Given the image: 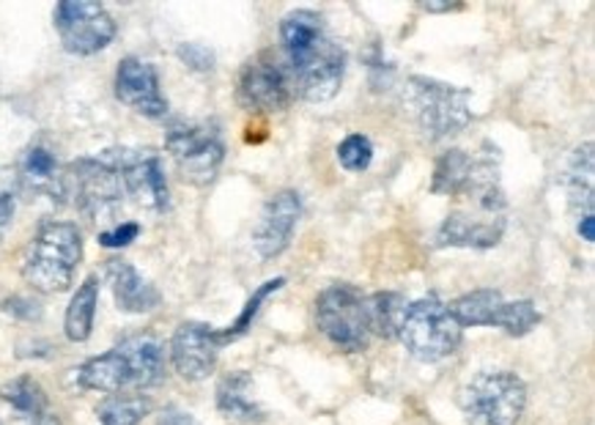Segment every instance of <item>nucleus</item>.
<instances>
[{
    "label": "nucleus",
    "instance_id": "1",
    "mask_svg": "<svg viewBox=\"0 0 595 425\" xmlns=\"http://www.w3.org/2000/svg\"><path fill=\"white\" fill-rule=\"evenodd\" d=\"M280 42L294 94L314 105L338 96L346 77V53L330 36L321 14L310 9L288 11L280 22Z\"/></svg>",
    "mask_w": 595,
    "mask_h": 425
},
{
    "label": "nucleus",
    "instance_id": "2",
    "mask_svg": "<svg viewBox=\"0 0 595 425\" xmlns=\"http://www.w3.org/2000/svg\"><path fill=\"white\" fill-rule=\"evenodd\" d=\"M456 212L447 214L436 234L439 247H467V251H491L500 245L508 225V201L500 181H489L467 195L456 198Z\"/></svg>",
    "mask_w": 595,
    "mask_h": 425
},
{
    "label": "nucleus",
    "instance_id": "3",
    "mask_svg": "<svg viewBox=\"0 0 595 425\" xmlns=\"http://www.w3.org/2000/svg\"><path fill=\"white\" fill-rule=\"evenodd\" d=\"M83 261V236L75 223L47 220L39 225L36 236L22 258V275L36 291L61 294L72 286Z\"/></svg>",
    "mask_w": 595,
    "mask_h": 425
},
{
    "label": "nucleus",
    "instance_id": "4",
    "mask_svg": "<svg viewBox=\"0 0 595 425\" xmlns=\"http://www.w3.org/2000/svg\"><path fill=\"white\" fill-rule=\"evenodd\" d=\"M404 107L428 140L453 138L472 121L469 91L431 77H410L404 88Z\"/></svg>",
    "mask_w": 595,
    "mask_h": 425
},
{
    "label": "nucleus",
    "instance_id": "5",
    "mask_svg": "<svg viewBox=\"0 0 595 425\" xmlns=\"http://www.w3.org/2000/svg\"><path fill=\"white\" fill-rule=\"evenodd\" d=\"M461 325L453 319L450 308L436 294L406 305L399 327L401 343L421 362H442L453 357L461 346Z\"/></svg>",
    "mask_w": 595,
    "mask_h": 425
},
{
    "label": "nucleus",
    "instance_id": "6",
    "mask_svg": "<svg viewBox=\"0 0 595 425\" xmlns=\"http://www.w3.org/2000/svg\"><path fill=\"white\" fill-rule=\"evenodd\" d=\"M166 149L181 179L198 187L212 184L225 160L223 135L212 121H173L166 135Z\"/></svg>",
    "mask_w": 595,
    "mask_h": 425
},
{
    "label": "nucleus",
    "instance_id": "7",
    "mask_svg": "<svg viewBox=\"0 0 595 425\" xmlns=\"http://www.w3.org/2000/svg\"><path fill=\"white\" fill-rule=\"evenodd\" d=\"M316 325L332 346L357 354L365 349L368 338H371L368 297L360 288L346 286V283L325 288L316 299Z\"/></svg>",
    "mask_w": 595,
    "mask_h": 425
},
{
    "label": "nucleus",
    "instance_id": "8",
    "mask_svg": "<svg viewBox=\"0 0 595 425\" xmlns=\"http://www.w3.org/2000/svg\"><path fill=\"white\" fill-rule=\"evenodd\" d=\"M458 401L475 425H516L524 415L527 387L516 373L489 371L475 376Z\"/></svg>",
    "mask_w": 595,
    "mask_h": 425
},
{
    "label": "nucleus",
    "instance_id": "9",
    "mask_svg": "<svg viewBox=\"0 0 595 425\" xmlns=\"http://www.w3.org/2000/svg\"><path fill=\"white\" fill-rule=\"evenodd\" d=\"M453 319L464 327H500L510 338H524L541 325V310L530 299L508 302L497 288H478L447 305Z\"/></svg>",
    "mask_w": 595,
    "mask_h": 425
},
{
    "label": "nucleus",
    "instance_id": "10",
    "mask_svg": "<svg viewBox=\"0 0 595 425\" xmlns=\"http://www.w3.org/2000/svg\"><path fill=\"white\" fill-rule=\"evenodd\" d=\"M118 173L124 187V195L132 198L146 212H168L170 209V190L166 179V168L157 151L151 149H110L102 155Z\"/></svg>",
    "mask_w": 595,
    "mask_h": 425
},
{
    "label": "nucleus",
    "instance_id": "11",
    "mask_svg": "<svg viewBox=\"0 0 595 425\" xmlns=\"http://www.w3.org/2000/svg\"><path fill=\"white\" fill-rule=\"evenodd\" d=\"M70 195L75 198L77 209L91 223H113L121 212L124 187L118 173L102 157H85L72 162Z\"/></svg>",
    "mask_w": 595,
    "mask_h": 425
},
{
    "label": "nucleus",
    "instance_id": "12",
    "mask_svg": "<svg viewBox=\"0 0 595 425\" xmlns=\"http://www.w3.org/2000/svg\"><path fill=\"white\" fill-rule=\"evenodd\" d=\"M55 31L72 55H96L116 39V20L102 3L88 0H61L55 6Z\"/></svg>",
    "mask_w": 595,
    "mask_h": 425
},
{
    "label": "nucleus",
    "instance_id": "13",
    "mask_svg": "<svg viewBox=\"0 0 595 425\" xmlns=\"http://www.w3.org/2000/svg\"><path fill=\"white\" fill-rule=\"evenodd\" d=\"M294 85L288 77L283 59L272 53H261L247 61L240 75V102L251 110L280 113L291 105Z\"/></svg>",
    "mask_w": 595,
    "mask_h": 425
},
{
    "label": "nucleus",
    "instance_id": "14",
    "mask_svg": "<svg viewBox=\"0 0 595 425\" xmlns=\"http://www.w3.org/2000/svg\"><path fill=\"white\" fill-rule=\"evenodd\" d=\"M486 181H500V166H497V151L489 149L484 155H469L464 149H450L439 157L434 168L431 192L434 195L461 198L475 187Z\"/></svg>",
    "mask_w": 595,
    "mask_h": 425
},
{
    "label": "nucleus",
    "instance_id": "15",
    "mask_svg": "<svg viewBox=\"0 0 595 425\" xmlns=\"http://www.w3.org/2000/svg\"><path fill=\"white\" fill-rule=\"evenodd\" d=\"M223 336L214 327L201 321H184L170 340V362L176 373L187 382H201L217 368V357L223 351Z\"/></svg>",
    "mask_w": 595,
    "mask_h": 425
},
{
    "label": "nucleus",
    "instance_id": "16",
    "mask_svg": "<svg viewBox=\"0 0 595 425\" xmlns=\"http://www.w3.org/2000/svg\"><path fill=\"white\" fill-rule=\"evenodd\" d=\"M302 217V198L294 190H280L266 201L258 223L253 229V247L261 258H277L288 251Z\"/></svg>",
    "mask_w": 595,
    "mask_h": 425
},
{
    "label": "nucleus",
    "instance_id": "17",
    "mask_svg": "<svg viewBox=\"0 0 595 425\" xmlns=\"http://www.w3.org/2000/svg\"><path fill=\"white\" fill-rule=\"evenodd\" d=\"M116 96L138 116L162 118L168 116V99L160 88V75L151 64L135 59H124L116 70Z\"/></svg>",
    "mask_w": 595,
    "mask_h": 425
},
{
    "label": "nucleus",
    "instance_id": "18",
    "mask_svg": "<svg viewBox=\"0 0 595 425\" xmlns=\"http://www.w3.org/2000/svg\"><path fill=\"white\" fill-rule=\"evenodd\" d=\"M17 184L28 195L44 198L59 206L70 198V173L61 168L59 157L44 144L28 146L20 162V173H17Z\"/></svg>",
    "mask_w": 595,
    "mask_h": 425
},
{
    "label": "nucleus",
    "instance_id": "19",
    "mask_svg": "<svg viewBox=\"0 0 595 425\" xmlns=\"http://www.w3.org/2000/svg\"><path fill=\"white\" fill-rule=\"evenodd\" d=\"M105 277L107 283H110V291L118 310H124V314H151V310L160 308L162 294L157 291V286H151L129 261H105Z\"/></svg>",
    "mask_w": 595,
    "mask_h": 425
},
{
    "label": "nucleus",
    "instance_id": "20",
    "mask_svg": "<svg viewBox=\"0 0 595 425\" xmlns=\"http://www.w3.org/2000/svg\"><path fill=\"white\" fill-rule=\"evenodd\" d=\"M116 349L127 362L129 387L132 390L157 387L166 379V346L151 332L124 338Z\"/></svg>",
    "mask_w": 595,
    "mask_h": 425
},
{
    "label": "nucleus",
    "instance_id": "21",
    "mask_svg": "<svg viewBox=\"0 0 595 425\" xmlns=\"http://www.w3.org/2000/svg\"><path fill=\"white\" fill-rule=\"evenodd\" d=\"M77 384L83 390H94V393L105 395H121L129 387V371L124 357L118 354V349L105 351L99 357H91L88 362H83L81 371H77Z\"/></svg>",
    "mask_w": 595,
    "mask_h": 425
},
{
    "label": "nucleus",
    "instance_id": "22",
    "mask_svg": "<svg viewBox=\"0 0 595 425\" xmlns=\"http://www.w3.org/2000/svg\"><path fill=\"white\" fill-rule=\"evenodd\" d=\"M217 410L240 423H258L264 417L258 401L253 399V379L245 371H234L217 384Z\"/></svg>",
    "mask_w": 595,
    "mask_h": 425
},
{
    "label": "nucleus",
    "instance_id": "23",
    "mask_svg": "<svg viewBox=\"0 0 595 425\" xmlns=\"http://www.w3.org/2000/svg\"><path fill=\"white\" fill-rule=\"evenodd\" d=\"M96 305H99V280L96 277H85L83 286H77L75 297H72L70 308L64 316V332L72 343H83L94 332Z\"/></svg>",
    "mask_w": 595,
    "mask_h": 425
},
{
    "label": "nucleus",
    "instance_id": "24",
    "mask_svg": "<svg viewBox=\"0 0 595 425\" xmlns=\"http://www.w3.org/2000/svg\"><path fill=\"white\" fill-rule=\"evenodd\" d=\"M0 399H3L6 404H9L11 410L22 417V423L25 425L39 421V417H44L47 412H53L50 410V401H47V393H44V387L31 376H20V379H14V382L3 384V387H0Z\"/></svg>",
    "mask_w": 595,
    "mask_h": 425
},
{
    "label": "nucleus",
    "instance_id": "25",
    "mask_svg": "<svg viewBox=\"0 0 595 425\" xmlns=\"http://www.w3.org/2000/svg\"><path fill=\"white\" fill-rule=\"evenodd\" d=\"M569 192L576 217H593V144H582L571 157Z\"/></svg>",
    "mask_w": 595,
    "mask_h": 425
},
{
    "label": "nucleus",
    "instance_id": "26",
    "mask_svg": "<svg viewBox=\"0 0 595 425\" xmlns=\"http://www.w3.org/2000/svg\"><path fill=\"white\" fill-rule=\"evenodd\" d=\"M406 314V299L395 291H379L368 297V316H371V332L382 338H399L401 319Z\"/></svg>",
    "mask_w": 595,
    "mask_h": 425
},
{
    "label": "nucleus",
    "instance_id": "27",
    "mask_svg": "<svg viewBox=\"0 0 595 425\" xmlns=\"http://www.w3.org/2000/svg\"><path fill=\"white\" fill-rule=\"evenodd\" d=\"M151 404L144 395H110L105 404L96 410L102 425H140L149 415Z\"/></svg>",
    "mask_w": 595,
    "mask_h": 425
},
{
    "label": "nucleus",
    "instance_id": "28",
    "mask_svg": "<svg viewBox=\"0 0 595 425\" xmlns=\"http://www.w3.org/2000/svg\"><path fill=\"white\" fill-rule=\"evenodd\" d=\"M283 286H286V277H275V280H266L264 286H258V288H255V291H253V297L247 299V305H245V308H242L240 319H236L234 325L229 327V330H220V336H223V343H231V340H236V338H242V336H245V332L251 330V327H253L255 316L261 314V305H264L266 299L272 297V294H277V291H280Z\"/></svg>",
    "mask_w": 595,
    "mask_h": 425
},
{
    "label": "nucleus",
    "instance_id": "29",
    "mask_svg": "<svg viewBox=\"0 0 595 425\" xmlns=\"http://www.w3.org/2000/svg\"><path fill=\"white\" fill-rule=\"evenodd\" d=\"M338 162L340 168L351 170V173H362V170L371 168L373 162V144L365 135H349V138L338 146Z\"/></svg>",
    "mask_w": 595,
    "mask_h": 425
},
{
    "label": "nucleus",
    "instance_id": "30",
    "mask_svg": "<svg viewBox=\"0 0 595 425\" xmlns=\"http://www.w3.org/2000/svg\"><path fill=\"white\" fill-rule=\"evenodd\" d=\"M17 195H20V184H17V176L3 170L0 173V240L9 231L11 220H14L17 212Z\"/></svg>",
    "mask_w": 595,
    "mask_h": 425
},
{
    "label": "nucleus",
    "instance_id": "31",
    "mask_svg": "<svg viewBox=\"0 0 595 425\" xmlns=\"http://www.w3.org/2000/svg\"><path fill=\"white\" fill-rule=\"evenodd\" d=\"M176 55H179L181 64L190 66L192 72H212L214 70V53L206 47V44H195V42L179 44Z\"/></svg>",
    "mask_w": 595,
    "mask_h": 425
},
{
    "label": "nucleus",
    "instance_id": "32",
    "mask_svg": "<svg viewBox=\"0 0 595 425\" xmlns=\"http://www.w3.org/2000/svg\"><path fill=\"white\" fill-rule=\"evenodd\" d=\"M140 234V225L138 223H116L113 229L102 231L99 234V245L102 247H113V251H118V247H127L129 242L138 240Z\"/></svg>",
    "mask_w": 595,
    "mask_h": 425
},
{
    "label": "nucleus",
    "instance_id": "33",
    "mask_svg": "<svg viewBox=\"0 0 595 425\" xmlns=\"http://www.w3.org/2000/svg\"><path fill=\"white\" fill-rule=\"evenodd\" d=\"M0 308H3V314L14 316V319H20V321H36L39 316H42V305L31 297H20V294L3 299Z\"/></svg>",
    "mask_w": 595,
    "mask_h": 425
},
{
    "label": "nucleus",
    "instance_id": "34",
    "mask_svg": "<svg viewBox=\"0 0 595 425\" xmlns=\"http://www.w3.org/2000/svg\"><path fill=\"white\" fill-rule=\"evenodd\" d=\"M157 425H198L195 421H192L190 415H184V412L179 410H166L160 415V421H157Z\"/></svg>",
    "mask_w": 595,
    "mask_h": 425
},
{
    "label": "nucleus",
    "instance_id": "35",
    "mask_svg": "<svg viewBox=\"0 0 595 425\" xmlns=\"http://www.w3.org/2000/svg\"><path fill=\"white\" fill-rule=\"evenodd\" d=\"M580 236L587 242V245H593V242H595V223H593V217L580 220Z\"/></svg>",
    "mask_w": 595,
    "mask_h": 425
},
{
    "label": "nucleus",
    "instance_id": "36",
    "mask_svg": "<svg viewBox=\"0 0 595 425\" xmlns=\"http://www.w3.org/2000/svg\"><path fill=\"white\" fill-rule=\"evenodd\" d=\"M28 425H61V421L55 412H47V415L39 417V421H33V423H28Z\"/></svg>",
    "mask_w": 595,
    "mask_h": 425
},
{
    "label": "nucleus",
    "instance_id": "37",
    "mask_svg": "<svg viewBox=\"0 0 595 425\" xmlns=\"http://www.w3.org/2000/svg\"><path fill=\"white\" fill-rule=\"evenodd\" d=\"M425 11H453V9H461V6H431V3H423Z\"/></svg>",
    "mask_w": 595,
    "mask_h": 425
},
{
    "label": "nucleus",
    "instance_id": "38",
    "mask_svg": "<svg viewBox=\"0 0 595 425\" xmlns=\"http://www.w3.org/2000/svg\"><path fill=\"white\" fill-rule=\"evenodd\" d=\"M0 425H3V421H0Z\"/></svg>",
    "mask_w": 595,
    "mask_h": 425
}]
</instances>
